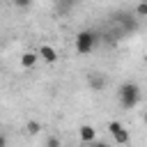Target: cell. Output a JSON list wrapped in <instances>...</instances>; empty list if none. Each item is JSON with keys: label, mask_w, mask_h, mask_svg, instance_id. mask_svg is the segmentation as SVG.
<instances>
[{"label": "cell", "mask_w": 147, "mask_h": 147, "mask_svg": "<svg viewBox=\"0 0 147 147\" xmlns=\"http://www.w3.org/2000/svg\"><path fill=\"white\" fill-rule=\"evenodd\" d=\"M117 94H119V103H122L126 110L136 108L138 101H140V87H138L136 83H122L119 90H117Z\"/></svg>", "instance_id": "obj_1"}, {"label": "cell", "mask_w": 147, "mask_h": 147, "mask_svg": "<svg viewBox=\"0 0 147 147\" xmlns=\"http://www.w3.org/2000/svg\"><path fill=\"white\" fill-rule=\"evenodd\" d=\"M74 46H76V53H78V55L92 53L94 46H96V32H92V30H80V32L76 34V39H74Z\"/></svg>", "instance_id": "obj_2"}, {"label": "cell", "mask_w": 147, "mask_h": 147, "mask_svg": "<svg viewBox=\"0 0 147 147\" xmlns=\"http://www.w3.org/2000/svg\"><path fill=\"white\" fill-rule=\"evenodd\" d=\"M108 131H110V136H113V140H115L117 145H129V140H131L129 129H124L117 119H113V122L108 124Z\"/></svg>", "instance_id": "obj_3"}, {"label": "cell", "mask_w": 147, "mask_h": 147, "mask_svg": "<svg viewBox=\"0 0 147 147\" xmlns=\"http://www.w3.org/2000/svg\"><path fill=\"white\" fill-rule=\"evenodd\" d=\"M37 53H39V57H41L44 62H48V64L57 62V51H55L51 44H41V46L37 48Z\"/></svg>", "instance_id": "obj_4"}, {"label": "cell", "mask_w": 147, "mask_h": 147, "mask_svg": "<svg viewBox=\"0 0 147 147\" xmlns=\"http://www.w3.org/2000/svg\"><path fill=\"white\" fill-rule=\"evenodd\" d=\"M87 85H90L94 92H101V90L106 87V78H103V74H99V71L90 74V76H87Z\"/></svg>", "instance_id": "obj_5"}, {"label": "cell", "mask_w": 147, "mask_h": 147, "mask_svg": "<svg viewBox=\"0 0 147 147\" xmlns=\"http://www.w3.org/2000/svg\"><path fill=\"white\" fill-rule=\"evenodd\" d=\"M78 136H80V140H83L85 145H92V142L96 140V131H94L90 124H83V126L78 129Z\"/></svg>", "instance_id": "obj_6"}, {"label": "cell", "mask_w": 147, "mask_h": 147, "mask_svg": "<svg viewBox=\"0 0 147 147\" xmlns=\"http://www.w3.org/2000/svg\"><path fill=\"white\" fill-rule=\"evenodd\" d=\"M37 60H39V53H34V51H25V53L21 55V67H23V69H32V67L37 64Z\"/></svg>", "instance_id": "obj_7"}, {"label": "cell", "mask_w": 147, "mask_h": 147, "mask_svg": "<svg viewBox=\"0 0 147 147\" xmlns=\"http://www.w3.org/2000/svg\"><path fill=\"white\" fill-rule=\"evenodd\" d=\"M25 131H28V136H37V133L41 131V124H39L37 119H30V122L25 124Z\"/></svg>", "instance_id": "obj_8"}, {"label": "cell", "mask_w": 147, "mask_h": 147, "mask_svg": "<svg viewBox=\"0 0 147 147\" xmlns=\"http://www.w3.org/2000/svg\"><path fill=\"white\" fill-rule=\"evenodd\" d=\"M62 142H60V138L57 136H48V140H46V145L44 147H60Z\"/></svg>", "instance_id": "obj_9"}, {"label": "cell", "mask_w": 147, "mask_h": 147, "mask_svg": "<svg viewBox=\"0 0 147 147\" xmlns=\"http://www.w3.org/2000/svg\"><path fill=\"white\" fill-rule=\"evenodd\" d=\"M136 14L142 16V18H147V2H140V5L136 7Z\"/></svg>", "instance_id": "obj_10"}, {"label": "cell", "mask_w": 147, "mask_h": 147, "mask_svg": "<svg viewBox=\"0 0 147 147\" xmlns=\"http://www.w3.org/2000/svg\"><path fill=\"white\" fill-rule=\"evenodd\" d=\"M30 2H32V0H14V5H16V7H21V9L30 7Z\"/></svg>", "instance_id": "obj_11"}, {"label": "cell", "mask_w": 147, "mask_h": 147, "mask_svg": "<svg viewBox=\"0 0 147 147\" xmlns=\"http://www.w3.org/2000/svg\"><path fill=\"white\" fill-rule=\"evenodd\" d=\"M90 147H108V145H103V142H92Z\"/></svg>", "instance_id": "obj_12"}, {"label": "cell", "mask_w": 147, "mask_h": 147, "mask_svg": "<svg viewBox=\"0 0 147 147\" xmlns=\"http://www.w3.org/2000/svg\"><path fill=\"white\" fill-rule=\"evenodd\" d=\"M142 119H145V124H147V110H145V115H142Z\"/></svg>", "instance_id": "obj_13"}, {"label": "cell", "mask_w": 147, "mask_h": 147, "mask_svg": "<svg viewBox=\"0 0 147 147\" xmlns=\"http://www.w3.org/2000/svg\"><path fill=\"white\" fill-rule=\"evenodd\" d=\"M142 2H147V0H142Z\"/></svg>", "instance_id": "obj_14"}]
</instances>
